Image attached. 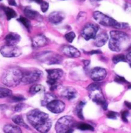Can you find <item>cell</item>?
Masks as SVG:
<instances>
[{
	"mask_svg": "<svg viewBox=\"0 0 131 133\" xmlns=\"http://www.w3.org/2000/svg\"><path fill=\"white\" fill-rule=\"evenodd\" d=\"M23 73L18 68L13 67L8 69L2 77V82L9 87H15L18 85L22 79Z\"/></svg>",
	"mask_w": 131,
	"mask_h": 133,
	"instance_id": "6da1fadb",
	"label": "cell"
},
{
	"mask_svg": "<svg viewBox=\"0 0 131 133\" xmlns=\"http://www.w3.org/2000/svg\"><path fill=\"white\" fill-rule=\"evenodd\" d=\"M93 18L99 25L103 26L111 27L117 29H123L128 27L127 23L118 22L115 19L106 15L105 14L102 13L99 11H96L93 13Z\"/></svg>",
	"mask_w": 131,
	"mask_h": 133,
	"instance_id": "7a4b0ae2",
	"label": "cell"
},
{
	"mask_svg": "<svg viewBox=\"0 0 131 133\" xmlns=\"http://www.w3.org/2000/svg\"><path fill=\"white\" fill-rule=\"evenodd\" d=\"M87 90L89 92L90 97L93 100V102L98 105H101L104 110H107L108 104L102 93L101 85L96 82L92 83L87 87Z\"/></svg>",
	"mask_w": 131,
	"mask_h": 133,
	"instance_id": "3957f363",
	"label": "cell"
},
{
	"mask_svg": "<svg viewBox=\"0 0 131 133\" xmlns=\"http://www.w3.org/2000/svg\"><path fill=\"white\" fill-rule=\"evenodd\" d=\"M75 125L74 119L72 116H65L58 120L55 124L56 133H67Z\"/></svg>",
	"mask_w": 131,
	"mask_h": 133,
	"instance_id": "277c9868",
	"label": "cell"
},
{
	"mask_svg": "<svg viewBox=\"0 0 131 133\" xmlns=\"http://www.w3.org/2000/svg\"><path fill=\"white\" fill-rule=\"evenodd\" d=\"M48 73V80L47 83L50 86L51 90H54L60 86L59 80L63 77V70L61 69H50L47 70Z\"/></svg>",
	"mask_w": 131,
	"mask_h": 133,
	"instance_id": "5b68a950",
	"label": "cell"
},
{
	"mask_svg": "<svg viewBox=\"0 0 131 133\" xmlns=\"http://www.w3.org/2000/svg\"><path fill=\"white\" fill-rule=\"evenodd\" d=\"M27 118L30 124L35 127L43 121L48 119V115L44 112L40 111L39 109H32L28 112Z\"/></svg>",
	"mask_w": 131,
	"mask_h": 133,
	"instance_id": "8992f818",
	"label": "cell"
},
{
	"mask_svg": "<svg viewBox=\"0 0 131 133\" xmlns=\"http://www.w3.org/2000/svg\"><path fill=\"white\" fill-rule=\"evenodd\" d=\"M98 30H99V26L97 24L88 23L83 28L81 31V36L87 41L94 39L97 36Z\"/></svg>",
	"mask_w": 131,
	"mask_h": 133,
	"instance_id": "52a82bcc",
	"label": "cell"
},
{
	"mask_svg": "<svg viewBox=\"0 0 131 133\" xmlns=\"http://www.w3.org/2000/svg\"><path fill=\"white\" fill-rule=\"evenodd\" d=\"M42 76V73L40 70H31L24 72L22 82L25 84H32L38 82Z\"/></svg>",
	"mask_w": 131,
	"mask_h": 133,
	"instance_id": "ba28073f",
	"label": "cell"
},
{
	"mask_svg": "<svg viewBox=\"0 0 131 133\" xmlns=\"http://www.w3.org/2000/svg\"><path fill=\"white\" fill-rule=\"evenodd\" d=\"M2 55L5 57H16L21 55V51L16 46L5 44L0 49Z\"/></svg>",
	"mask_w": 131,
	"mask_h": 133,
	"instance_id": "9c48e42d",
	"label": "cell"
},
{
	"mask_svg": "<svg viewBox=\"0 0 131 133\" xmlns=\"http://www.w3.org/2000/svg\"><path fill=\"white\" fill-rule=\"evenodd\" d=\"M107 70L101 66L93 67L90 71V77L96 83L104 80L105 77H107Z\"/></svg>",
	"mask_w": 131,
	"mask_h": 133,
	"instance_id": "30bf717a",
	"label": "cell"
},
{
	"mask_svg": "<svg viewBox=\"0 0 131 133\" xmlns=\"http://www.w3.org/2000/svg\"><path fill=\"white\" fill-rule=\"evenodd\" d=\"M46 107L50 112H52L53 113L58 114V113L62 112L65 110V104L61 100L55 99V100H53L50 103H48Z\"/></svg>",
	"mask_w": 131,
	"mask_h": 133,
	"instance_id": "8fae6325",
	"label": "cell"
},
{
	"mask_svg": "<svg viewBox=\"0 0 131 133\" xmlns=\"http://www.w3.org/2000/svg\"><path fill=\"white\" fill-rule=\"evenodd\" d=\"M61 51L69 57H79L80 56V52L77 48L71 45H64L61 48Z\"/></svg>",
	"mask_w": 131,
	"mask_h": 133,
	"instance_id": "7c38bea8",
	"label": "cell"
},
{
	"mask_svg": "<svg viewBox=\"0 0 131 133\" xmlns=\"http://www.w3.org/2000/svg\"><path fill=\"white\" fill-rule=\"evenodd\" d=\"M110 38L114 39V40L119 41H122V42H125L127 43V41L129 40V36L127 33L119 31V30H114V31H111L110 33Z\"/></svg>",
	"mask_w": 131,
	"mask_h": 133,
	"instance_id": "4fadbf2b",
	"label": "cell"
},
{
	"mask_svg": "<svg viewBox=\"0 0 131 133\" xmlns=\"http://www.w3.org/2000/svg\"><path fill=\"white\" fill-rule=\"evenodd\" d=\"M48 44V38L43 35H36L32 38V47L33 48H41V47L46 46Z\"/></svg>",
	"mask_w": 131,
	"mask_h": 133,
	"instance_id": "5bb4252c",
	"label": "cell"
},
{
	"mask_svg": "<svg viewBox=\"0 0 131 133\" xmlns=\"http://www.w3.org/2000/svg\"><path fill=\"white\" fill-rule=\"evenodd\" d=\"M61 95L62 96V97H65L68 100H72V99H75L77 97L78 92L74 88L67 87H65L61 90Z\"/></svg>",
	"mask_w": 131,
	"mask_h": 133,
	"instance_id": "9a60e30c",
	"label": "cell"
},
{
	"mask_svg": "<svg viewBox=\"0 0 131 133\" xmlns=\"http://www.w3.org/2000/svg\"><path fill=\"white\" fill-rule=\"evenodd\" d=\"M65 19V14L62 12H53L48 15V21L54 25L61 23Z\"/></svg>",
	"mask_w": 131,
	"mask_h": 133,
	"instance_id": "2e32d148",
	"label": "cell"
},
{
	"mask_svg": "<svg viewBox=\"0 0 131 133\" xmlns=\"http://www.w3.org/2000/svg\"><path fill=\"white\" fill-rule=\"evenodd\" d=\"M52 125V122L48 118L46 120L43 121L42 122H41L38 125L35 126V129L40 133H47L51 129Z\"/></svg>",
	"mask_w": 131,
	"mask_h": 133,
	"instance_id": "e0dca14e",
	"label": "cell"
},
{
	"mask_svg": "<svg viewBox=\"0 0 131 133\" xmlns=\"http://www.w3.org/2000/svg\"><path fill=\"white\" fill-rule=\"evenodd\" d=\"M20 40H21L20 35L18 34H17V33H13V32L9 33L5 38V41L6 42V44L13 45V46H15L19 42Z\"/></svg>",
	"mask_w": 131,
	"mask_h": 133,
	"instance_id": "ac0fdd59",
	"label": "cell"
},
{
	"mask_svg": "<svg viewBox=\"0 0 131 133\" xmlns=\"http://www.w3.org/2000/svg\"><path fill=\"white\" fill-rule=\"evenodd\" d=\"M107 40H108V35L106 32L103 31V32H101L100 34L97 35L96 38H94L93 44L96 47L100 48V47L104 46L107 43Z\"/></svg>",
	"mask_w": 131,
	"mask_h": 133,
	"instance_id": "d6986e66",
	"label": "cell"
},
{
	"mask_svg": "<svg viewBox=\"0 0 131 133\" xmlns=\"http://www.w3.org/2000/svg\"><path fill=\"white\" fill-rule=\"evenodd\" d=\"M125 44L124 42L119 41L111 39L109 41V48L114 52H119L123 49V45Z\"/></svg>",
	"mask_w": 131,
	"mask_h": 133,
	"instance_id": "ffe728a7",
	"label": "cell"
},
{
	"mask_svg": "<svg viewBox=\"0 0 131 133\" xmlns=\"http://www.w3.org/2000/svg\"><path fill=\"white\" fill-rule=\"evenodd\" d=\"M55 99H57L54 94L52 93H46L44 95L43 99L41 100V106L46 107L48 103H50L51 102H52L53 100H55Z\"/></svg>",
	"mask_w": 131,
	"mask_h": 133,
	"instance_id": "44dd1931",
	"label": "cell"
},
{
	"mask_svg": "<svg viewBox=\"0 0 131 133\" xmlns=\"http://www.w3.org/2000/svg\"><path fill=\"white\" fill-rule=\"evenodd\" d=\"M5 133H22V129L18 125H14L11 124L5 125L3 128Z\"/></svg>",
	"mask_w": 131,
	"mask_h": 133,
	"instance_id": "7402d4cb",
	"label": "cell"
},
{
	"mask_svg": "<svg viewBox=\"0 0 131 133\" xmlns=\"http://www.w3.org/2000/svg\"><path fill=\"white\" fill-rule=\"evenodd\" d=\"M45 61L48 64H58L62 61V57L59 54H52L47 57Z\"/></svg>",
	"mask_w": 131,
	"mask_h": 133,
	"instance_id": "603a6c76",
	"label": "cell"
},
{
	"mask_svg": "<svg viewBox=\"0 0 131 133\" xmlns=\"http://www.w3.org/2000/svg\"><path fill=\"white\" fill-rule=\"evenodd\" d=\"M24 13L28 19H35L36 16L39 15L36 11L32 9L30 7H26L24 9Z\"/></svg>",
	"mask_w": 131,
	"mask_h": 133,
	"instance_id": "cb8c5ba5",
	"label": "cell"
},
{
	"mask_svg": "<svg viewBox=\"0 0 131 133\" xmlns=\"http://www.w3.org/2000/svg\"><path fill=\"white\" fill-rule=\"evenodd\" d=\"M75 126L77 129H78L80 130H83V131H93L94 130V128L88 123L79 122V123L75 124Z\"/></svg>",
	"mask_w": 131,
	"mask_h": 133,
	"instance_id": "d4e9b609",
	"label": "cell"
},
{
	"mask_svg": "<svg viewBox=\"0 0 131 133\" xmlns=\"http://www.w3.org/2000/svg\"><path fill=\"white\" fill-rule=\"evenodd\" d=\"M84 105H85V102L80 101L78 103V105L75 107V112H76L78 117L81 120L84 119V116H83L82 110H83V107H84Z\"/></svg>",
	"mask_w": 131,
	"mask_h": 133,
	"instance_id": "484cf974",
	"label": "cell"
},
{
	"mask_svg": "<svg viewBox=\"0 0 131 133\" xmlns=\"http://www.w3.org/2000/svg\"><path fill=\"white\" fill-rule=\"evenodd\" d=\"M3 10L5 12V16L7 18V20H10V19H12V18H13L17 16V14L15 12V10L13 9H11V8L3 7Z\"/></svg>",
	"mask_w": 131,
	"mask_h": 133,
	"instance_id": "4316f807",
	"label": "cell"
},
{
	"mask_svg": "<svg viewBox=\"0 0 131 133\" xmlns=\"http://www.w3.org/2000/svg\"><path fill=\"white\" fill-rule=\"evenodd\" d=\"M13 121L14 123H15V124H16L17 125L24 126V127H25V128H26V129L28 128V126L27 125L26 123L25 122V121H24V119H23V118H22V116L18 115V116H14L13 118Z\"/></svg>",
	"mask_w": 131,
	"mask_h": 133,
	"instance_id": "83f0119b",
	"label": "cell"
},
{
	"mask_svg": "<svg viewBox=\"0 0 131 133\" xmlns=\"http://www.w3.org/2000/svg\"><path fill=\"white\" fill-rule=\"evenodd\" d=\"M44 90V87L41 85H39V84H35L32 85L30 89H29V93L31 95H35L36 93H39L41 91Z\"/></svg>",
	"mask_w": 131,
	"mask_h": 133,
	"instance_id": "f1b7e54d",
	"label": "cell"
},
{
	"mask_svg": "<svg viewBox=\"0 0 131 133\" xmlns=\"http://www.w3.org/2000/svg\"><path fill=\"white\" fill-rule=\"evenodd\" d=\"M18 21L24 26L26 27L27 28V30L28 31H31V23H30V21L29 19H28L26 17H23V16H21L18 18Z\"/></svg>",
	"mask_w": 131,
	"mask_h": 133,
	"instance_id": "f546056e",
	"label": "cell"
},
{
	"mask_svg": "<svg viewBox=\"0 0 131 133\" xmlns=\"http://www.w3.org/2000/svg\"><path fill=\"white\" fill-rule=\"evenodd\" d=\"M112 61L114 64H117L120 62H126L127 61V59H126V56L124 54H120L117 55H115L113 58H112Z\"/></svg>",
	"mask_w": 131,
	"mask_h": 133,
	"instance_id": "4dcf8cb0",
	"label": "cell"
},
{
	"mask_svg": "<svg viewBox=\"0 0 131 133\" xmlns=\"http://www.w3.org/2000/svg\"><path fill=\"white\" fill-rule=\"evenodd\" d=\"M11 95H12V91L9 89L0 87V99L9 96Z\"/></svg>",
	"mask_w": 131,
	"mask_h": 133,
	"instance_id": "1f68e13d",
	"label": "cell"
},
{
	"mask_svg": "<svg viewBox=\"0 0 131 133\" xmlns=\"http://www.w3.org/2000/svg\"><path fill=\"white\" fill-rule=\"evenodd\" d=\"M75 36H76V35H75V33H74V32L70 31V32H68V33L66 34L65 35V39L67 40V41L71 43L74 40Z\"/></svg>",
	"mask_w": 131,
	"mask_h": 133,
	"instance_id": "d6a6232c",
	"label": "cell"
},
{
	"mask_svg": "<svg viewBox=\"0 0 131 133\" xmlns=\"http://www.w3.org/2000/svg\"><path fill=\"white\" fill-rule=\"evenodd\" d=\"M107 116L109 119H117V117L119 116V114H118L117 112H116L110 111L107 114Z\"/></svg>",
	"mask_w": 131,
	"mask_h": 133,
	"instance_id": "836d02e7",
	"label": "cell"
},
{
	"mask_svg": "<svg viewBox=\"0 0 131 133\" xmlns=\"http://www.w3.org/2000/svg\"><path fill=\"white\" fill-rule=\"evenodd\" d=\"M12 99L13 100L14 102H16V103H20L22 101H24L25 100V98L21 96V95H15V96H12Z\"/></svg>",
	"mask_w": 131,
	"mask_h": 133,
	"instance_id": "e575fe53",
	"label": "cell"
},
{
	"mask_svg": "<svg viewBox=\"0 0 131 133\" xmlns=\"http://www.w3.org/2000/svg\"><path fill=\"white\" fill-rule=\"evenodd\" d=\"M40 5H41V11L43 12H46L48 11V8H49V4L47 2H45V1H43L40 4Z\"/></svg>",
	"mask_w": 131,
	"mask_h": 133,
	"instance_id": "d590c367",
	"label": "cell"
},
{
	"mask_svg": "<svg viewBox=\"0 0 131 133\" xmlns=\"http://www.w3.org/2000/svg\"><path fill=\"white\" fill-rule=\"evenodd\" d=\"M129 112L127 110H125L123 111L122 113H121V118L122 120L125 122H128V116H129Z\"/></svg>",
	"mask_w": 131,
	"mask_h": 133,
	"instance_id": "8d00e7d4",
	"label": "cell"
},
{
	"mask_svg": "<svg viewBox=\"0 0 131 133\" xmlns=\"http://www.w3.org/2000/svg\"><path fill=\"white\" fill-rule=\"evenodd\" d=\"M24 107H25L24 103H18L16 105H15V107H14V110H15V112H20V111L22 110V109L24 108Z\"/></svg>",
	"mask_w": 131,
	"mask_h": 133,
	"instance_id": "74e56055",
	"label": "cell"
},
{
	"mask_svg": "<svg viewBox=\"0 0 131 133\" xmlns=\"http://www.w3.org/2000/svg\"><path fill=\"white\" fill-rule=\"evenodd\" d=\"M115 81H116L117 83H127V80H125V78H124V77H120V76H118V75H117V76L115 77Z\"/></svg>",
	"mask_w": 131,
	"mask_h": 133,
	"instance_id": "f35d334b",
	"label": "cell"
},
{
	"mask_svg": "<svg viewBox=\"0 0 131 133\" xmlns=\"http://www.w3.org/2000/svg\"><path fill=\"white\" fill-rule=\"evenodd\" d=\"M89 54H101V51L100 50H94V51H91L89 52Z\"/></svg>",
	"mask_w": 131,
	"mask_h": 133,
	"instance_id": "ab89813d",
	"label": "cell"
},
{
	"mask_svg": "<svg viewBox=\"0 0 131 133\" xmlns=\"http://www.w3.org/2000/svg\"><path fill=\"white\" fill-rule=\"evenodd\" d=\"M126 59H127V61L130 62V64H131V51L130 52H129V53L126 55Z\"/></svg>",
	"mask_w": 131,
	"mask_h": 133,
	"instance_id": "60d3db41",
	"label": "cell"
},
{
	"mask_svg": "<svg viewBox=\"0 0 131 133\" xmlns=\"http://www.w3.org/2000/svg\"><path fill=\"white\" fill-rule=\"evenodd\" d=\"M8 2L9 5H13V6H16V2H15V0H8Z\"/></svg>",
	"mask_w": 131,
	"mask_h": 133,
	"instance_id": "b9f144b4",
	"label": "cell"
},
{
	"mask_svg": "<svg viewBox=\"0 0 131 133\" xmlns=\"http://www.w3.org/2000/svg\"><path fill=\"white\" fill-rule=\"evenodd\" d=\"M83 63H84V66H88L90 64V61L89 60H84V61H83Z\"/></svg>",
	"mask_w": 131,
	"mask_h": 133,
	"instance_id": "7bdbcfd3",
	"label": "cell"
},
{
	"mask_svg": "<svg viewBox=\"0 0 131 133\" xmlns=\"http://www.w3.org/2000/svg\"><path fill=\"white\" fill-rule=\"evenodd\" d=\"M125 106L127 107L128 109H131V103H129L127 101L125 102Z\"/></svg>",
	"mask_w": 131,
	"mask_h": 133,
	"instance_id": "ee69618b",
	"label": "cell"
},
{
	"mask_svg": "<svg viewBox=\"0 0 131 133\" xmlns=\"http://www.w3.org/2000/svg\"><path fill=\"white\" fill-rule=\"evenodd\" d=\"M28 1H30V2H37V3H39V4H41V3L43 2V0H28Z\"/></svg>",
	"mask_w": 131,
	"mask_h": 133,
	"instance_id": "f6af8a7d",
	"label": "cell"
},
{
	"mask_svg": "<svg viewBox=\"0 0 131 133\" xmlns=\"http://www.w3.org/2000/svg\"><path fill=\"white\" fill-rule=\"evenodd\" d=\"M73 132H74V129H70L67 133H73Z\"/></svg>",
	"mask_w": 131,
	"mask_h": 133,
	"instance_id": "bcb514c9",
	"label": "cell"
},
{
	"mask_svg": "<svg viewBox=\"0 0 131 133\" xmlns=\"http://www.w3.org/2000/svg\"><path fill=\"white\" fill-rule=\"evenodd\" d=\"M128 89H131V84H129V86H128Z\"/></svg>",
	"mask_w": 131,
	"mask_h": 133,
	"instance_id": "7dc6e473",
	"label": "cell"
},
{
	"mask_svg": "<svg viewBox=\"0 0 131 133\" xmlns=\"http://www.w3.org/2000/svg\"><path fill=\"white\" fill-rule=\"evenodd\" d=\"M2 8H3V7H0V9H2Z\"/></svg>",
	"mask_w": 131,
	"mask_h": 133,
	"instance_id": "c3c4849f",
	"label": "cell"
},
{
	"mask_svg": "<svg viewBox=\"0 0 131 133\" xmlns=\"http://www.w3.org/2000/svg\"><path fill=\"white\" fill-rule=\"evenodd\" d=\"M96 1H101V0H96Z\"/></svg>",
	"mask_w": 131,
	"mask_h": 133,
	"instance_id": "681fc988",
	"label": "cell"
},
{
	"mask_svg": "<svg viewBox=\"0 0 131 133\" xmlns=\"http://www.w3.org/2000/svg\"><path fill=\"white\" fill-rule=\"evenodd\" d=\"M130 67H131V64H130Z\"/></svg>",
	"mask_w": 131,
	"mask_h": 133,
	"instance_id": "f907efd6",
	"label": "cell"
},
{
	"mask_svg": "<svg viewBox=\"0 0 131 133\" xmlns=\"http://www.w3.org/2000/svg\"><path fill=\"white\" fill-rule=\"evenodd\" d=\"M0 1H2V0H0Z\"/></svg>",
	"mask_w": 131,
	"mask_h": 133,
	"instance_id": "816d5d0a",
	"label": "cell"
}]
</instances>
